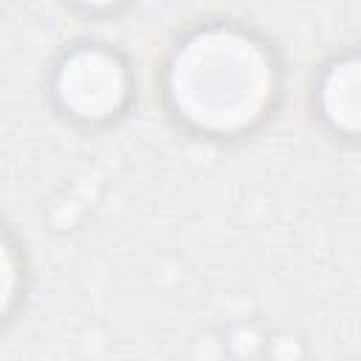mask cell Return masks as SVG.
<instances>
[{
  "label": "cell",
  "instance_id": "1",
  "mask_svg": "<svg viewBox=\"0 0 361 361\" xmlns=\"http://www.w3.org/2000/svg\"><path fill=\"white\" fill-rule=\"evenodd\" d=\"M274 65L243 31L209 28L186 39L169 68V99L206 133H240L262 118L274 96Z\"/></svg>",
  "mask_w": 361,
  "mask_h": 361
},
{
  "label": "cell",
  "instance_id": "4",
  "mask_svg": "<svg viewBox=\"0 0 361 361\" xmlns=\"http://www.w3.org/2000/svg\"><path fill=\"white\" fill-rule=\"evenodd\" d=\"M20 296V259L14 245L0 231V322L14 310Z\"/></svg>",
  "mask_w": 361,
  "mask_h": 361
},
{
  "label": "cell",
  "instance_id": "2",
  "mask_svg": "<svg viewBox=\"0 0 361 361\" xmlns=\"http://www.w3.org/2000/svg\"><path fill=\"white\" fill-rule=\"evenodd\" d=\"M56 96L62 107L79 118H104L116 113L127 96L124 68L102 48H79L59 68Z\"/></svg>",
  "mask_w": 361,
  "mask_h": 361
},
{
  "label": "cell",
  "instance_id": "3",
  "mask_svg": "<svg viewBox=\"0 0 361 361\" xmlns=\"http://www.w3.org/2000/svg\"><path fill=\"white\" fill-rule=\"evenodd\" d=\"M322 110L333 127L355 133L358 124V62L347 59L333 65L322 85Z\"/></svg>",
  "mask_w": 361,
  "mask_h": 361
},
{
  "label": "cell",
  "instance_id": "5",
  "mask_svg": "<svg viewBox=\"0 0 361 361\" xmlns=\"http://www.w3.org/2000/svg\"><path fill=\"white\" fill-rule=\"evenodd\" d=\"M79 3L93 6V8H102V6H113V3H118V0H79Z\"/></svg>",
  "mask_w": 361,
  "mask_h": 361
}]
</instances>
